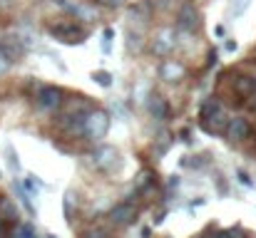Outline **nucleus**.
I'll return each mask as SVG.
<instances>
[{"mask_svg":"<svg viewBox=\"0 0 256 238\" xmlns=\"http://www.w3.org/2000/svg\"><path fill=\"white\" fill-rule=\"evenodd\" d=\"M122 154L114 149V147H110V144H100L94 152H92V166L97 169V171H102V174H117L120 169H122Z\"/></svg>","mask_w":256,"mask_h":238,"instance_id":"obj_3","label":"nucleus"},{"mask_svg":"<svg viewBox=\"0 0 256 238\" xmlns=\"http://www.w3.org/2000/svg\"><path fill=\"white\" fill-rule=\"evenodd\" d=\"M48 32L55 40L65 42V45H82L87 40V30L82 27V22H78L75 17L72 20H58V22H52L48 27Z\"/></svg>","mask_w":256,"mask_h":238,"instance_id":"obj_2","label":"nucleus"},{"mask_svg":"<svg viewBox=\"0 0 256 238\" xmlns=\"http://www.w3.org/2000/svg\"><path fill=\"white\" fill-rule=\"evenodd\" d=\"M252 107H254V109H256V94H254V97H252Z\"/></svg>","mask_w":256,"mask_h":238,"instance_id":"obj_33","label":"nucleus"},{"mask_svg":"<svg viewBox=\"0 0 256 238\" xmlns=\"http://www.w3.org/2000/svg\"><path fill=\"white\" fill-rule=\"evenodd\" d=\"M112 40H114V27H104L102 30V52L104 55L112 50Z\"/></svg>","mask_w":256,"mask_h":238,"instance_id":"obj_23","label":"nucleus"},{"mask_svg":"<svg viewBox=\"0 0 256 238\" xmlns=\"http://www.w3.org/2000/svg\"><path fill=\"white\" fill-rule=\"evenodd\" d=\"M62 102H65V92L58 84H42L35 94V104L42 112H58L62 109Z\"/></svg>","mask_w":256,"mask_h":238,"instance_id":"obj_6","label":"nucleus"},{"mask_svg":"<svg viewBox=\"0 0 256 238\" xmlns=\"http://www.w3.org/2000/svg\"><path fill=\"white\" fill-rule=\"evenodd\" d=\"M100 5H104V7H112V10H117V7H124L127 5V0H97Z\"/></svg>","mask_w":256,"mask_h":238,"instance_id":"obj_27","label":"nucleus"},{"mask_svg":"<svg viewBox=\"0 0 256 238\" xmlns=\"http://www.w3.org/2000/svg\"><path fill=\"white\" fill-rule=\"evenodd\" d=\"M8 2H10V0H0V5H8Z\"/></svg>","mask_w":256,"mask_h":238,"instance_id":"obj_35","label":"nucleus"},{"mask_svg":"<svg viewBox=\"0 0 256 238\" xmlns=\"http://www.w3.org/2000/svg\"><path fill=\"white\" fill-rule=\"evenodd\" d=\"M154 184H157V174L152 169H142L137 174V179H134V191L144 196V194H150L154 189Z\"/></svg>","mask_w":256,"mask_h":238,"instance_id":"obj_13","label":"nucleus"},{"mask_svg":"<svg viewBox=\"0 0 256 238\" xmlns=\"http://www.w3.org/2000/svg\"><path fill=\"white\" fill-rule=\"evenodd\" d=\"M216 57H219V55H216V50H212V52H209V67H214V65H216Z\"/></svg>","mask_w":256,"mask_h":238,"instance_id":"obj_28","label":"nucleus"},{"mask_svg":"<svg viewBox=\"0 0 256 238\" xmlns=\"http://www.w3.org/2000/svg\"><path fill=\"white\" fill-rule=\"evenodd\" d=\"M174 25H176V32H196L202 27V12L194 0H184L179 5Z\"/></svg>","mask_w":256,"mask_h":238,"instance_id":"obj_4","label":"nucleus"},{"mask_svg":"<svg viewBox=\"0 0 256 238\" xmlns=\"http://www.w3.org/2000/svg\"><path fill=\"white\" fill-rule=\"evenodd\" d=\"M62 7H68L70 10V15L78 20V22H94L97 17H100V10H97V5L94 2H87V0H80V2H65V0H58Z\"/></svg>","mask_w":256,"mask_h":238,"instance_id":"obj_10","label":"nucleus"},{"mask_svg":"<svg viewBox=\"0 0 256 238\" xmlns=\"http://www.w3.org/2000/svg\"><path fill=\"white\" fill-rule=\"evenodd\" d=\"M137 216H140V206L132 204V201H120V204H114V206L107 211L110 224H112V226H120V229L132 226V224L137 221Z\"/></svg>","mask_w":256,"mask_h":238,"instance_id":"obj_7","label":"nucleus"},{"mask_svg":"<svg viewBox=\"0 0 256 238\" xmlns=\"http://www.w3.org/2000/svg\"><path fill=\"white\" fill-rule=\"evenodd\" d=\"M167 186H170V189H176V186H179V176H170Z\"/></svg>","mask_w":256,"mask_h":238,"instance_id":"obj_29","label":"nucleus"},{"mask_svg":"<svg viewBox=\"0 0 256 238\" xmlns=\"http://www.w3.org/2000/svg\"><path fill=\"white\" fill-rule=\"evenodd\" d=\"M232 89H234V94L239 99H252L256 94V77H252V75H239V77H234V82H232Z\"/></svg>","mask_w":256,"mask_h":238,"instance_id":"obj_12","label":"nucleus"},{"mask_svg":"<svg viewBox=\"0 0 256 238\" xmlns=\"http://www.w3.org/2000/svg\"><path fill=\"white\" fill-rule=\"evenodd\" d=\"M249 134H252V124H249V119H246V117H242V114H234V117H229V122H226V129H224V137H226L229 142L239 144V142L249 139Z\"/></svg>","mask_w":256,"mask_h":238,"instance_id":"obj_9","label":"nucleus"},{"mask_svg":"<svg viewBox=\"0 0 256 238\" xmlns=\"http://www.w3.org/2000/svg\"><path fill=\"white\" fill-rule=\"evenodd\" d=\"M157 75H160L162 82H167V84H176V82L186 79L189 70H186V65H184L182 60L162 57V62H160V67H157Z\"/></svg>","mask_w":256,"mask_h":238,"instance_id":"obj_8","label":"nucleus"},{"mask_svg":"<svg viewBox=\"0 0 256 238\" xmlns=\"http://www.w3.org/2000/svg\"><path fill=\"white\" fill-rule=\"evenodd\" d=\"M12 238H38V231L32 224H18L12 231Z\"/></svg>","mask_w":256,"mask_h":238,"instance_id":"obj_22","label":"nucleus"},{"mask_svg":"<svg viewBox=\"0 0 256 238\" xmlns=\"http://www.w3.org/2000/svg\"><path fill=\"white\" fill-rule=\"evenodd\" d=\"M92 82L107 89V87H112L114 77H112V72H107V70H94V72H92Z\"/></svg>","mask_w":256,"mask_h":238,"instance_id":"obj_21","label":"nucleus"},{"mask_svg":"<svg viewBox=\"0 0 256 238\" xmlns=\"http://www.w3.org/2000/svg\"><path fill=\"white\" fill-rule=\"evenodd\" d=\"M10 65H12V60H10V57H8V55L0 50V77H2L8 70H10Z\"/></svg>","mask_w":256,"mask_h":238,"instance_id":"obj_26","label":"nucleus"},{"mask_svg":"<svg viewBox=\"0 0 256 238\" xmlns=\"http://www.w3.org/2000/svg\"><path fill=\"white\" fill-rule=\"evenodd\" d=\"M147 109H150L152 119H157V122H167V117H170V102L160 92H152L147 97Z\"/></svg>","mask_w":256,"mask_h":238,"instance_id":"obj_11","label":"nucleus"},{"mask_svg":"<svg viewBox=\"0 0 256 238\" xmlns=\"http://www.w3.org/2000/svg\"><path fill=\"white\" fill-rule=\"evenodd\" d=\"M236 179H239V184H242V186H249V189L254 186V181L249 179V174H246L244 169H236Z\"/></svg>","mask_w":256,"mask_h":238,"instance_id":"obj_25","label":"nucleus"},{"mask_svg":"<svg viewBox=\"0 0 256 238\" xmlns=\"http://www.w3.org/2000/svg\"><path fill=\"white\" fill-rule=\"evenodd\" d=\"M12 186H15V191H18V199H20V204L28 209V214H30V216H35V206L30 204V194L22 189V184H20V181H12Z\"/></svg>","mask_w":256,"mask_h":238,"instance_id":"obj_19","label":"nucleus"},{"mask_svg":"<svg viewBox=\"0 0 256 238\" xmlns=\"http://www.w3.org/2000/svg\"><path fill=\"white\" fill-rule=\"evenodd\" d=\"M0 238H8V231H5V224L0 221Z\"/></svg>","mask_w":256,"mask_h":238,"instance_id":"obj_32","label":"nucleus"},{"mask_svg":"<svg viewBox=\"0 0 256 238\" xmlns=\"http://www.w3.org/2000/svg\"><path fill=\"white\" fill-rule=\"evenodd\" d=\"M62 107H65V114L72 117V114H87L94 104H92L87 97H72V99H65Z\"/></svg>","mask_w":256,"mask_h":238,"instance_id":"obj_14","label":"nucleus"},{"mask_svg":"<svg viewBox=\"0 0 256 238\" xmlns=\"http://www.w3.org/2000/svg\"><path fill=\"white\" fill-rule=\"evenodd\" d=\"M22 189H25L30 196H38V191L42 189V181H40L35 174H28V176L22 179Z\"/></svg>","mask_w":256,"mask_h":238,"instance_id":"obj_18","label":"nucleus"},{"mask_svg":"<svg viewBox=\"0 0 256 238\" xmlns=\"http://www.w3.org/2000/svg\"><path fill=\"white\" fill-rule=\"evenodd\" d=\"M5 152H8V166L12 169V174H18V171H20V159H18V152H15L10 144L5 147Z\"/></svg>","mask_w":256,"mask_h":238,"instance_id":"obj_24","label":"nucleus"},{"mask_svg":"<svg viewBox=\"0 0 256 238\" xmlns=\"http://www.w3.org/2000/svg\"><path fill=\"white\" fill-rule=\"evenodd\" d=\"M127 50L130 52H140L142 50V32H137V30H127Z\"/></svg>","mask_w":256,"mask_h":238,"instance_id":"obj_20","label":"nucleus"},{"mask_svg":"<svg viewBox=\"0 0 256 238\" xmlns=\"http://www.w3.org/2000/svg\"><path fill=\"white\" fill-rule=\"evenodd\" d=\"M199 238H216V234H214V236H209V234H204V236H199Z\"/></svg>","mask_w":256,"mask_h":238,"instance_id":"obj_34","label":"nucleus"},{"mask_svg":"<svg viewBox=\"0 0 256 238\" xmlns=\"http://www.w3.org/2000/svg\"><path fill=\"white\" fill-rule=\"evenodd\" d=\"M226 122H229L226 112H224V109H219V112H216L212 119L202 122V127H204V132H206V134H224V129H226Z\"/></svg>","mask_w":256,"mask_h":238,"instance_id":"obj_15","label":"nucleus"},{"mask_svg":"<svg viewBox=\"0 0 256 238\" xmlns=\"http://www.w3.org/2000/svg\"><path fill=\"white\" fill-rule=\"evenodd\" d=\"M219 109H224L222 107V99L216 97V94H212V97H206L202 104H199V122H206V119H212Z\"/></svg>","mask_w":256,"mask_h":238,"instance_id":"obj_16","label":"nucleus"},{"mask_svg":"<svg viewBox=\"0 0 256 238\" xmlns=\"http://www.w3.org/2000/svg\"><path fill=\"white\" fill-rule=\"evenodd\" d=\"M62 209H65V219H68V224H72V219H75V209H78V194L75 191H65V199H62Z\"/></svg>","mask_w":256,"mask_h":238,"instance_id":"obj_17","label":"nucleus"},{"mask_svg":"<svg viewBox=\"0 0 256 238\" xmlns=\"http://www.w3.org/2000/svg\"><path fill=\"white\" fill-rule=\"evenodd\" d=\"M179 137H182V142H189V129H182V134H179Z\"/></svg>","mask_w":256,"mask_h":238,"instance_id":"obj_31","label":"nucleus"},{"mask_svg":"<svg viewBox=\"0 0 256 238\" xmlns=\"http://www.w3.org/2000/svg\"><path fill=\"white\" fill-rule=\"evenodd\" d=\"M174 47H176V27L162 25V27L154 32L152 42H150L152 55H154V57H170L172 52H174Z\"/></svg>","mask_w":256,"mask_h":238,"instance_id":"obj_5","label":"nucleus"},{"mask_svg":"<svg viewBox=\"0 0 256 238\" xmlns=\"http://www.w3.org/2000/svg\"><path fill=\"white\" fill-rule=\"evenodd\" d=\"M110 127H112V117H110V112H107V109H102V107H92V109L85 114L82 134H85L90 142H94V144H97V142H102V139L107 137Z\"/></svg>","mask_w":256,"mask_h":238,"instance_id":"obj_1","label":"nucleus"},{"mask_svg":"<svg viewBox=\"0 0 256 238\" xmlns=\"http://www.w3.org/2000/svg\"><path fill=\"white\" fill-rule=\"evenodd\" d=\"M236 47H239V45H236V40H226V50H229V52H234Z\"/></svg>","mask_w":256,"mask_h":238,"instance_id":"obj_30","label":"nucleus"}]
</instances>
